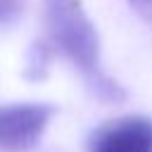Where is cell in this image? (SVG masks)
Segmentation results:
<instances>
[{
  "instance_id": "3957f363",
  "label": "cell",
  "mask_w": 152,
  "mask_h": 152,
  "mask_svg": "<svg viewBox=\"0 0 152 152\" xmlns=\"http://www.w3.org/2000/svg\"><path fill=\"white\" fill-rule=\"evenodd\" d=\"M88 152H152V119L131 114L102 124L90 133Z\"/></svg>"
},
{
  "instance_id": "7a4b0ae2",
  "label": "cell",
  "mask_w": 152,
  "mask_h": 152,
  "mask_svg": "<svg viewBox=\"0 0 152 152\" xmlns=\"http://www.w3.org/2000/svg\"><path fill=\"white\" fill-rule=\"evenodd\" d=\"M57 107L48 102H21L0 107V152H28L38 145Z\"/></svg>"
},
{
  "instance_id": "5b68a950",
  "label": "cell",
  "mask_w": 152,
  "mask_h": 152,
  "mask_svg": "<svg viewBox=\"0 0 152 152\" xmlns=\"http://www.w3.org/2000/svg\"><path fill=\"white\" fill-rule=\"evenodd\" d=\"M128 5H131L145 21L152 24V0H128Z\"/></svg>"
},
{
  "instance_id": "6da1fadb",
  "label": "cell",
  "mask_w": 152,
  "mask_h": 152,
  "mask_svg": "<svg viewBox=\"0 0 152 152\" xmlns=\"http://www.w3.org/2000/svg\"><path fill=\"white\" fill-rule=\"evenodd\" d=\"M66 59L78 69L90 95L100 102H124L126 90L104 74L100 64V43L95 26L78 0H43V36L31 45L24 76L40 81L52 59Z\"/></svg>"
},
{
  "instance_id": "277c9868",
  "label": "cell",
  "mask_w": 152,
  "mask_h": 152,
  "mask_svg": "<svg viewBox=\"0 0 152 152\" xmlns=\"http://www.w3.org/2000/svg\"><path fill=\"white\" fill-rule=\"evenodd\" d=\"M24 7V0H0V24H10Z\"/></svg>"
}]
</instances>
